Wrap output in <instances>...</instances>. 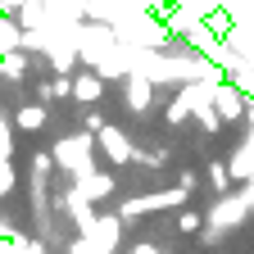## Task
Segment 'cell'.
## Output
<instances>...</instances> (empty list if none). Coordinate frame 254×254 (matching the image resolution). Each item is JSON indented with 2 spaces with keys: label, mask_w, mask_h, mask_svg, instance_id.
<instances>
[{
  "label": "cell",
  "mask_w": 254,
  "mask_h": 254,
  "mask_svg": "<svg viewBox=\"0 0 254 254\" xmlns=\"http://www.w3.org/2000/svg\"><path fill=\"white\" fill-rule=\"evenodd\" d=\"M50 154H55V168H64V177H82V173L95 168V164H91V154H95V136H91V132L64 136Z\"/></svg>",
  "instance_id": "1"
},
{
  "label": "cell",
  "mask_w": 254,
  "mask_h": 254,
  "mask_svg": "<svg viewBox=\"0 0 254 254\" xmlns=\"http://www.w3.org/2000/svg\"><path fill=\"white\" fill-rule=\"evenodd\" d=\"M250 204H254V195H250V190H232V195H218V209L209 213L213 222H209V227H236V222H245V213H250Z\"/></svg>",
  "instance_id": "2"
},
{
  "label": "cell",
  "mask_w": 254,
  "mask_h": 254,
  "mask_svg": "<svg viewBox=\"0 0 254 254\" xmlns=\"http://www.w3.org/2000/svg\"><path fill=\"white\" fill-rule=\"evenodd\" d=\"M95 145L105 150V159H109L114 168H118V164H132V159H136V150H132V141H127V132H123V127H114V123H105L100 132H95Z\"/></svg>",
  "instance_id": "3"
},
{
  "label": "cell",
  "mask_w": 254,
  "mask_h": 254,
  "mask_svg": "<svg viewBox=\"0 0 254 254\" xmlns=\"http://www.w3.org/2000/svg\"><path fill=\"white\" fill-rule=\"evenodd\" d=\"M213 109H218V118H222V123H236V118H245L254 105L241 95V86H236V82H218V86H213Z\"/></svg>",
  "instance_id": "4"
},
{
  "label": "cell",
  "mask_w": 254,
  "mask_h": 254,
  "mask_svg": "<svg viewBox=\"0 0 254 254\" xmlns=\"http://www.w3.org/2000/svg\"><path fill=\"white\" fill-rule=\"evenodd\" d=\"M114 173H100V168H91V173H82L77 177V195L86 200V204H105V200H114Z\"/></svg>",
  "instance_id": "5"
},
{
  "label": "cell",
  "mask_w": 254,
  "mask_h": 254,
  "mask_svg": "<svg viewBox=\"0 0 254 254\" xmlns=\"http://www.w3.org/2000/svg\"><path fill=\"white\" fill-rule=\"evenodd\" d=\"M123 95H127V109H132V114H145L154 105V82L141 68H132V73L123 77Z\"/></svg>",
  "instance_id": "6"
},
{
  "label": "cell",
  "mask_w": 254,
  "mask_h": 254,
  "mask_svg": "<svg viewBox=\"0 0 254 254\" xmlns=\"http://www.w3.org/2000/svg\"><path fill=\"white\" fill-rule=\"evenodd\" d=\"M73 100H77V105H100V100H105V77L95 73V68H82V73L73 77Z\"/></svg>",
  "instance_id": "7"
},
{
  "label": "cell",
  "mask_w": 254,
  "mask_h": 254,
  "mask_svg": "<svg viewBox=\"0 0 254 254\" xmlns=\"http://www.w3.org/2000/svg\"><path fill=\"white\" fill-rule=\"evenodd\" d=\"M46 123H50V109L46 105H18V114H14V127H18V132H41Z\"/></svg>",
  "instance_id": "8"
},
{
  "label": "cell",
  "mask_w": 254,
  "mask_h": 254,
  "mask_svg": "<svg viewBox=\"0 0 254 254\" xmlns=\"http://www.w3.org/2000/svg\"><path fill=\"white\" fill-rule=\"evenodd\" d=\"M27 68H32V59H27V50H9V55H0V77H9V82H18V77H27Z\"/></svg>",
  "instance_id": "9"
},
{
  "label": "cell",
  "mask_w": 254,
  "mask_h": 254,
  "mask_svg": "<svg viewBox=\"0 0 254 254\" xmlns=\"http://www.w3.org/2000/svg\"><path fill=\"white\" fill-rule=\"evenodd\" d=\"M0 254H46V245L27 236H0Z\"/></svg>",
  "instance_id": "10"
},
{
  "label": "cell",
  "mask_w": 254,
  "mask_h": 254,
  "mask_svg": "<svg viewBox=\"0 0 254 254\" xmlns=\"http://www.w3.org/2000/svg\"><path fill=\"white\" fill-rule=\"evenodd\" d=\"M232 164H218V159H213V164H209V186L218 190V195H232Z\"/></svg>",
  "instance_id": "11"
},
{
  "label": "cell",
  "mask_w": 254,
  "mask_h": 254,
  "mask_svg": "<svg viewBox=\"0 0 254 254\" xmlns=\"http://www.w3.org/2000/svg\"><path fill=\"white\" fill-rule=\"evenodd\" d=\"M204 227V213H195V209H177V232L182 236H195Z\"/></svg>",
  "instance_id": "12"
},
{
  "label": "cell",
  "mask_w": 254,
  "mask_h": 254,
  "mask_svg": "<svg viewBox=\"0 0 254 254\" xmlns=\"http://www.w3.org/2000/svg\"><path fill=\"white\" fill-rule=\"evenodd\" d=\"M14 186H18V173H14V159H5V164H0V200H5V195H14Z\"/></svg>",
  "instance_id": "13"
},
{
  "label": "cell",
  "mask_w": 254,
  "mask_h": 254,
  "mask_svg": "<svg viewBox=\"0 0 254 254\" xmlns=\"http://www.w3.org/2000/svg\"><path fill=\"white\" fill-rule=\"evenodd\" d=\"M127 254H159V250H154L150 241H141V245H132V250H127Z\"/></svg>",
  "instance_id": "14"
}]
</instances>
